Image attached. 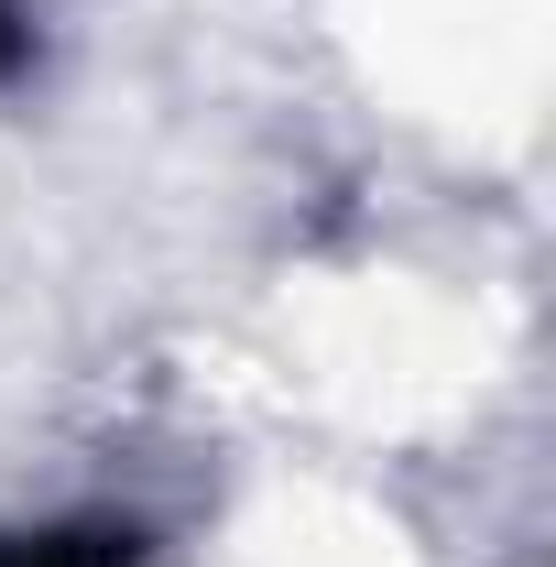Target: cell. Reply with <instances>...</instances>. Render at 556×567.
<instances>
[{
    "label": "cell",
    "mask_w": 556,
    "mask_h": 567,
    "mask_svg": "<svg viewBox=\"0 0 556 567\" xmlns=\"http://www.w3.org/2000/svg\"><path fill=\"white\" fill-rule=\"evenodd\" d=\"M33 55H44L33 11H22V0H0V87H11V76H33Z\"/></svg>",
    "instance_id": "2"
},
{
    "label": "cell",
    "mask_w": 556,
    "mask_h": 567,
    "mask_svg": "<svg viewBox=\"0 0 556 567\" xmlns=\"http://www.w3.org/2000/svg\"><path fill=\"white\" fill-rule=\"evenodd\" d=\"M0 567H142L132 524H55V535H0Z\"/></svg>",
    "instance_id": "1"
}]
</instances>
